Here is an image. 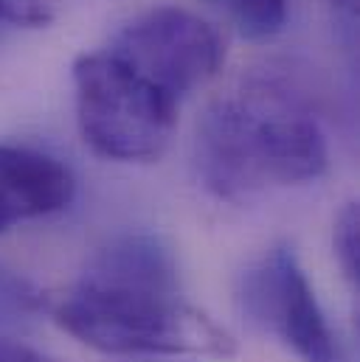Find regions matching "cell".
<instances>
[{"instance_id":"obj_3","label":"cell","mask_w":360,"mask_h":362,"mask_svg":"<svg viewBox=\"0 0 360 362\" xmlns=\"http://www.w3.org/2000/svg\"><path fill=\"white\" fill-rule=\"evenodd\" d=\"M77 121L90 149L118 163L158 160L178 127L180 101L107 48L74 62Z\"/></svg>"},{"instance_id":"obj_6","label":"cell","mask_w":360,"mask_h":362,"mask_svg":"<svg viewBox=\"0 0 360 362\" xmlns=\"http://www.w3.org/2000/svg\"><path fill=\"white\" fill-rule=\"evenodd\" d=\"M74 191V172L51 152L0 144V233L65 211Z\"/></svg>"},{"instance_id":"obj_9","label":"cell","mask_w":360,"mask_h":362,"mask_svg":"<svg viewBox=\"0 0 360 362\" xmlns=\"http://www.w3.org/2000/svg\"><path fill=\"white\" fill-rule=\"evenodd\" d=\"M332 250L338 259V267L349 284H358L360 278V211L358 202H347L341 214L335 216L332 228Z\"/></svg>"},{"instance_id":"obj_12","label":"cell","mask_w":360,"mask_h":362,"mask_svg":"<svg viewBox=\"0 0 360 362\" xmlns=\"http://www.w3.org/2000/svg\"><path fill=\"white\" fill-rule=\"evenodd\" d=\"M335 8H341V11H349V14H355V0H330Z\"/></svg>"},{"instance_id":"obj_10","label":"cell","mask_w":360,"mask_h":362,"mask_svg":"<svg viewBox=\"0 0 360 362\" xmlns=\"http://www.w3.org/2000/svg\"><path fill=\"white\" fill-rule=\"evenodd\" d=\"M60 0H0V20L23 28L48 25L57 17Z\"/></svg>"},{"instance_id":"obj_7","label":"cell","mask_w":360,"mask_h":362,"mask_svg":"<svg viewBox=\"0 0 360 362\" xmlns=\"http://www.w3.org/2000/svg\"><path fill=\"white\" fill-rule=\"evenodd\" d=\"M237 31L248 40H268L287 23V0H217Z\"/></svg>"},{"instance_id":"obj_2","label":"cell","mask_w":360,"mask_h":362,"mask_svg":"<svg viewBox=\"0 0 360 362\" xmlns=\"http://www.w3.org/2000/svg\"><path fill=\"white\" fill-rule=\"evenodd\" d=\"M327 135L315 110L279 79H248L208 104L194 135L203 185L231 202L301 185L327 172Z\"/></svg>"},{"instance_id":"obj_5","label":"cell","mask_w":360,"mask_h":362,"mask_svg":"<svg viewBox=\"0 0 360 362\" xmlns=\"http://www.w3.org/2000/svg\"><path fill=\"white\" fill-rule=\"evenodd\" d=\"M245 312L301 362H349L290 245H273L242 275Z\"/></svg>"},{"instance_id":"obj_1","label":"cell","mask_w":360,"mask_h":362,"mask_svg":"<svg viewBox=\"0 0 360 362\" xmlns=\"http://www.w3.org/2000/svg\"><path fill=\"white\" fill-rule=\"evenodd\" d=\"M71 337L104 354H231L234 340L180 295L172 250L150 233L99 247L54 306Z\"/></svg>"},{"instance_id":"obj_4","label":"cell","mask_w":360,"mask_h":362,"mask_svg":"<svg viewBox=\"0 0 360 362\" xmlns=\"http://www.w3.org/2000/svg\"><path fill=\"white\" fill-rule=\"evenodd\" d=\"M107 51L178 101L208 85L225 59L217 28L180 6L138 11L113 34Z\"/></svg>"},{"instance_id":"obj_8","label":"cell","mask_w":360,"mask_h":362,"mask_svg":"<svg viewBox=\"0 0 360 362\" xmlns=\"http://www.w3.org/2000/svg\"><path fill=\"white\" fill-rule=\"evenodd\" d=\"M45 306L43 292L23 275L0 267V323H14L37 315Z\"/></svg>"},{"instance_id":"obj_11","label":"cell","mask_w":360,"mask_h":362,"mask_svg":"<svg viewBox=\"0 0 360 362\" xmlns=\"http://www.w3.org/2000/svg\"><path fill=\"white\" fill-rule=\"evenodd\" d=\"M0 362H54V360H48L45 354H40L37 349H31L26 343L0 337Z\"/></svg>"}]
</instances>
